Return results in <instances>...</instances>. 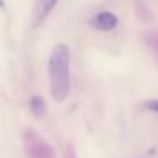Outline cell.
I'll return each mask as SVG.
<instances>
[{"label": "cell", "instance_id": "5", "mask_svg": "<svg viewBox=\"0 0 158 158\" xmlns=\"http://www.w3.org/2000/svg\"><path fill=\"white\" fill-rule=\"evenodd\" d=\"M29 107H31V112L34 114L36 117H43L46 112V104L44 100L41 99V97L34 95L31 100H29Z\"/></svg>", "mask_w": 158, "mask_h": 158}, {"label": "cell", "instance_id": "6", "mask_svg": "<svg viewBox=\"0 0 158 158\" xmlns=\"http://www.w3.org/2000/svg\"><path fill=\"white\" fill-rule=\"evenodd\" d=\"M143 107L148 110H151V112L158 114V99H150V100H144L143 102Z\"/></svg>", "mask_w": 158, "mask_h": 158}, {"label": "cell", "instance_id": "3", "mask_svg": "<svg viewBox=\"0 0 158 158\" xmlns=\"http://www.w3.org/2000/svg\"><path fill=\"white\" fill-rule=\"evenodd\" d=\"M56 4H58V0H38L34 10H32V26H41Z\"/></svg>", "mask_w": 158, "mask_h": 158}, {"label": "cell", "instance_id": "1", "mask_svg": "<svg viewBox=\"0 0 158 158\" xmlns=\"http://www.w3.org/2000/svg\"><path fill=\"white\" fill-rule=\"evenodd\" d=\"M72 55L66 44L60 43L51 49L48 60V75L51 95L56 102H63L72 89Z\"/></svg>", "mask_w": 158, "mask_h": 158}, {"label": "cell", "instance_id": "4", "mask_svg": "<svg viewBox=\"0 0 158 158\" xmlns=\"http://www.w3.org/2000/svg\"><path fill=\"white\" fill-rule=\"evenodd\" d=\"M90 24L99 31H112L117 26V15L112 12H99L97 15H94Z\"/></svg>", "mask_w": 158, "mask_h": 158}, {"label": "cell", "instance_id": "2", "mask_svg": "<svg viewBox=\"0 0 158 158\" xmlns=\"http://www.w3.org/2000/svg\"><path fill=\"white\" fill-rule=\"evenodd\" d=\"M22 141H24L26 155L29 158H56L51 144L43 136H39L36 131H32V129L24 131Z\"/></svg>", "mask_w": 158, "mask_h": 158}]
</instances>
